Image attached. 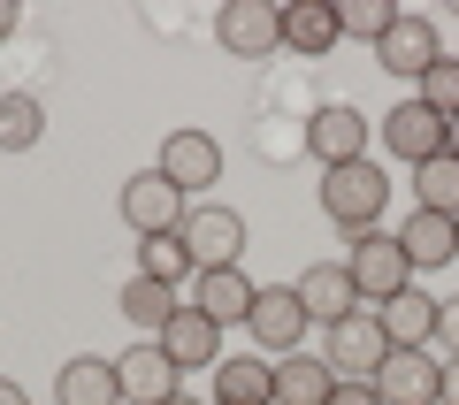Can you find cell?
Instances as JSON below:
<instances>
[{
	"label": "cell",
	"instance_id": "1",
	"mask_svg": "<svg viewBox=\"0 0 459 405\" xmlns=\"http://www.w3.org/2000/svg\"><path fill=\"white\" fill-rule=\"evenodd\" d=\"M383 207H391V177H383L376 161H344V168H322V214L337 229H376Z\"/></svg>",
	"mask_w": 459,
	"mask_h": 405
},
{
	"label": "cell",
	"instance_id": "2",
	"mask_svg": "<svg viewBox=\"0 0 459 405\" xmlns=\"http://www.w3.org/2000/svg\"><path fill=\"white\" fill-rule=\"evenodd\" d=\"M344 276L360 283L368 306H383V298H398V291L413 283V260L398 253L391 229H360V237H352V253H344Z\"/></svg>",
	"mask_w": 459,
	"mask_h": 405
},
{
	"label": "cell",
	"instance_id": "3",
	"mask_svg": "<svg viewBox=\"0 0 459 405\" xmlns=\"http://www.w3.org/2000/svg\"><path fill=\"white\" fill-rule=\"evenodd\" d=\"M184 253H192V268H238L246 260V214L222 207V199H207V207L184 214Z\"/></svg>",
	"mask_w": 459,
	"mask_h": 405
},
{
	"label": "cell",
	"instance_id": "4",
	"mask_svg": "<svg viewBox=\"0 0 459 405\" xmlns=\"http://www.w3.org/2000/svg\"><path fill=\"white\" fill-rule=\"evenodd\" d=\"M214 39H222V54H238V62H268V54L283 47V8L276 0H230L222 16H214Z\"/></svg>",
	"mask_w": 459,
	"mask_h": 405
},
{
	"label": "cell",
	"instance_id": "5",
	"mask_svg": "<svg viewBox=\"0 0 459 405\" xmlns=\"http://www.w3.org/2000/svg\"><path fill=\"white\" fill-rule=\"evenodd\" d=\"M322 359L344 375V383H376V367L391 359V337H383V322H376V314H344V322L329 329Z\"/></svg>",
	"mask_w": 459,
	"mask_h": 405
},
{
	"label": "cell",
	"instance_id": "6",
	"mask_svg": "<svg viewBox=\"0 0 459 405\" xmlns=\"http://www.w3.org/2000/svg\"><path fill=\"white\" fill-rule=\"evenodd\" d=\"M307 153L322 168H344V161H368V115L352 99H329V108L307 115Z\"/></svg>",
	"mask_w": 459,
	"mask_h": 405
},
{
	"label": "cell",
	"instance_id": "7",
	"mask_svg": "<svg viewBox=\"0 0 459 405\" xmlns=\"http://www.w3.org/2000/svg\"><path fill=\"white\" fill-rule=\"evenodd\" d=\"M184 192L161 177V168H138L131 184H123V222L138 229V237H169V229H184Z\"/></svg>",
	"mask_w": 459,
	"mask_h": 405
},
{
	"label": "cell",
	"instance_id": "8",
	"mask_svg": "<svg viewBox=\"0 0 459 405\" xmlns=\"http://www.w3.org/2000/svg\"><path fill=\"white\" fill-rule=\"evenodd\" d=\"M246 329H253V344H261V352H299V337H307V306H299V291L291 283H261V291H253V314H246Z\"/></svg>",
	"mask_w": 459,
	"mask_h": 405
},
{
	"label": "cell",
	"instance_id": "9",
	"mask_svg": "<svg viewBox=\"0 0 459 405\" xmlns=\"http://www.w3.org/2000/svg\"><path fill=\"white\" fill-rule=\"evenodd\" d=\"M376 130H383V146H391V161H406V168H421V161L444 153V115L421 108V99H398Z\"/></svg>",
	"mask_w": 459,
	"mask_h": 405
},
{
	"label": "cell",
	"instance_id": "10",
	"mask_svg": "<svg viewBox=\"0 0 459 405\" xmlns=\"http://www.w3.org/2000/svg\"><path fill=\"white\" fill-rule=\"evenodd\" d=\"M376 62L391 69V77H413V84H421L429 69L444 62V39H437V23H429V16H398L391 31L376 39Z\"/></svg>",
	"mask_w": 459,
	"mask_h": 405
},
{
	"label": "cell",
	"instance_id": "11",
	"mask_svg": "<svg viewBox=\"0 0 459 405\" xmlns=\"http://www.w3.org/2000/svg\"><path fill=\"white\" fill-rule=\"evenodd\" d=\"M161 177L177 184L184 199L207 192V184H222V146H214L207 130H169L161 138Z\"/></svg>",
	"mask_w": 459,
	"mask_h": 405
},
{
	"label": "cell",
	"instance_id": "12",
	"mask_svg": "<svg viewBox=\"0 0 459 405\" xmlns=\"http://www.w3.org/2000/svg\"><path fill=\"white\" fill-rule=\"evenodd\" d=\"M115 375H123V405H169V398H177V383H184V367L161 352V344H146V337L115 359Z\"/></svg>",
	"mask_w": 459,
	"mask_h": 405
},
{
	"label": "cell",
	"instance_id": "13",
	"mask_svg": "<svg viewBox=\"0 0 459 405\" xmlns=\"http://www.w3.org/2000/svg\"><path fill=\"white\" fill-rule=\"evenodd\" d=\"M291 291H299V306H307V322H322V329H337L344 314H368V298H360V283L344 276L337 260H322V268H307V276H299Z\"/></svg>",
	"mask_w": 459,
	"mask_h": 405
},
{
	"label": "cell",
	"instance_id": "14",
	"mask_svg": "<svg viewBox=\"0 0 459 405\" xmlns=\"http://www.w3.org/2000/svg\"><path fill=\"white\" fill-rule=\"evenodd\" d=\"M376 390L383 405H444V367L429 352H391L376 367Z\"/></svg>",
	"mask_w": 459,
	"mask_h": 405
},
{
	"label": "cell",
	"instance_id": "15",
	"mask_svg": "<svg viewBox=\"0 0 459 405\" xmlns=\"http://www.w3.org/2000/svg\"><path fill=\"white\" fill-rule=\"evenodd\" d=\"M253 291H261V283H253L246 268H199V276H192V306L207 314L214 329L246 322V314H253Z\"/></svg>",
	"mask_w": 459,
	"mask_h": 405
},
{
	"label": "cell",
	"instance_id": "16",
	"mask_svg": "<svg viewBox=\"0 0 459 405\" xmlns=\"http://www.w3.org/2000/svg\"><path fill=\"white\" fill-rule=\"evenodd\" d=\"M153 344H161V352L177 359V367H222V329H214L207 314L192 306V298H184V306L169 314V329H161Z\"/></svg>",
	"mask_w": 459,
	"mask_h": 405
},
{
	"label": "cell",
	"instance_id": "17",
	"mask_svg": "<svg viewBox=\"0 0 459 405\" xmlns=\"http://www.w3.org/2000/svg\"><path fill=\"white\" fill-rule=\"evenodd\" d=\"M376 322H383V337H391V352H421V344L437 337V298H429L421 283H406L398 298L376 306Z\"/></svg>",
	"mask_w": 459,
	"mask_h": 405
},
{
	"label": "cell",
	"instance_id": "18",
	"mask_svg": "<svg viewBox=\"0 0 459 405\" xmlns=\"http://www.w3.org/2000/svg\"><path fill=\"white\" fill-rule=\"evenodd\" d=\"M398 253H406L413 268H452V260H459V222H452V214L413 207L406 222H398Z\"/></svg>",
	"mask_w": 459,
	"mask_h": 405
},
{
	"label": "cell",
	"instance_id": "19",
	"mask_svg": "<svg viewBox=\"0 0 459 405\" xmlns=\"http://www.w3.org/2000/svg\"><path fill=\"white\" fill-rule=\"evenodd\" d=\"M54 398L62 405H123V375H115V359L77 352L62 375H54Z\"/></svg>",
	"mask_w": 459,
	"mask_h": 405
},
{
	"label": "cell",
	"instance_id": "20",
	"mask_svg": "<svg viewBox=\"0 0 459 405\" xmlns=\"http://www.w3.org/2000/svg\"><path fill=\"white\" fill-rule=\"evenodd\" d=\"M337 390V367L322 352H283L276 359V405H329Z\"/></svg>",
	"mask_w": 459,
	"mask_h": 405
},
{
	"label": "cell",
	"instance_id": "21",
	"mask_svg": "<svg viewBox=\"0 0 459 405\" xmlns=\"http://www.w3.org/2000/svg\"><path fill=\"white\" fill-rule=\"evenodd\" d=\"M214 405H276V367L261 352H238L214 367Z\"/></svg>",
	"mask_w": 459,
	"mask_h": 405
},
{
	"label": "cell",
	"instance_id": "22",
	"mask_svg": "<svg viewBox=\"0 0 459 405\" xmlns=\"http://www.w3.org/2000/svg\"><path fill=\"white\" fill-rule=\"evenodd\" d=\"M337 0H291V8H283V47L291 54H329L337 47Z\"/></svg>",
	"mask_w": 459,
	"mask_h": 405
},
{
	"label": "cell",
	"instance_id": "23",
	"mask_svg": "<svg viewBox=\"0 0 459 405\" xmlns=\"http://www.w3.org/2000/svg\"><path fill=\"white\" fill-rule=\"evenodd\" d=\"M115 306H123V322H131L138 337L153 344V337H161V329H169V314L184 306V298L169 291V283H153V276H131V283H123V298H115Z\"/></svg>",
	"mask_w": 459,
	"mask_h": 405
},
{
	"label": "cell",
	"instance_id": "24",
	"mask_svg": "<svg viewBox=\"0 0 459 405\" xmlns=\"http://www.w3.org/2000/svg\"><path fill=\"white\" fill-rule=\"evenodd\" d=\"M47 138V108L39 92H0V153H31Z\"/></svg>",
	"mask_w": 459,
	"mask_h": 405
},
{
	"label": "cell",
	"instance_id": "25",
	"mask_svg": "<svg viewBox=\"0 0 459 405\" xmlns=\"http://www.w3.org/2000/svg\"><path fill=\"white\" fill-rule=\"evenodd\" d=\"M413 199H421L429 214H452V222H459V161H452V153H437V161L413 168Z\"/></svg>",
	"mask_w": 459,
	"mask_h": 405
},
{
	"label": "cell",
	"instance_id": "26",
	"mask_svg": "<svg viewBox=\"0 0 459 405\" xmlns=\"http://www.w3.org/2000/svg\"><path fill=\"white\" fill-rule=\"evenodd\" d=\"M138 276H153V283H169V291H177V283L199 276V268H192V253H184V237L169 229V237H138Z\"/></svg>",
	"mask_w": 459,
	"mask_h": 405
},
{
	"label": "cell",
	"instance_id": "27",
	"mask_svg": "<svg viewBox=\"0 0 459 405\" xmlns=\"http://www.w3.org/2000/svg\"><path fill=\"white\" fill-rule=\"evenodd\" d=\"M391 23H398V0H337V31L344 39H368L376 47Z\"/></svg>",
	"mask_w": 459,
	"mask_h": 405
},
{
	"label": "cell",
	"instance_id": "28",
	"mask_svg": "<svg viewBox=\"0 0 459 405\" xmlns=\"http://www.w3.org/2000/svg\"><path fill=\"white\" fill-rule=\"evenodd\" d=\"M421 108H437L444 123L459 115V54H444V62H437V69L421 77Z\"/></svg>",
	"mask_w": 459,
	"mask_h": 405
},
{
	"label": "cell",
	"instance_id": "29",
	"mask_svg": "<svg viewBox=\"0 0 459 405\" xmlns=\"http://www.w3.org/2000/svg\"><path fill=\"white\" fill-rule=\"evenodd\" d=\"M329 405H383V390H376V383H344V375H337V390H329Z\"/></svg>",
	"mask_w": 459,
	"mask_h": 405
},
{
	"label": "cell",
	"instance_id": "30",
	"mask_svg": "<svg viewBox=\"0 0 459 405\" xmlns=\"http://www.w3.org/2000/svg\"><path fill=\"white\" fill-rule=\"evenodd\" d=\"M437 337L452 344V359H459V298H437Z\"/></svg>",
	"mask_w": 459,
	"mask_h": 405
},
{
	"label": "cell",
	"instance_id": "31",
	"mask_svg": "<svg viewBox=\"0 0 459 405\" xmlns=\"http://www.w3.org/2000/svg\"><path fill=\"white\" fill-rule=\"evenodd\" d=\"M16 23H23V8H16V0H0V39H16Z\"/></svg>",
	"mask_w": 459,
	"mask_h": 405
},
{
	"label": "cell",
	"instance_id": "32",
	"mask_svg": "<svg viewBox=\"0 0 459 405\" xmlns=\"http://www.w3.org/2000/svg\"><path fill=\"white\" fill-rule=\"evenodd\" d=\"M444 405H459V359H444Z\"/></svg>",
	"mask_w": 459,
	"mask_h": 405
},
{
	"label": "cell",
	"instance_id": "33",
	"mask_svg": "<svg viewBox=\"0 0 459 405\" xmlns=\"http://www.w3.org/2000/svg\"><path fill=\"white\" fill-rule=\"evenodd\" d=\"M0 405H31V398H23V383H8V375H0Z\"/></svg>",
	"mask_w": 459,
	"mask_h": 405
},
{
	"label": "cell",
	"instance_id": "34",
	"mask_svg": "<svg viewBox=\"0 0 459 405\" xmlns=\"http://www.w3.org/2000/svg\"><path fill=\"white\" fill-rule=\"evenodd\" d=\"M444 153H452V161H459V115H452V123H444Z\"/></svg>",
	"mask_w": 459,
	"mask_h": 405
},
{
	"label": "cell",
	"instance_id": "35",
	"mask_svg": "<svg viewBox=\"0 0 459 405\" xmlns=\"http://www.w3.org/2000/svg\"><path fill=\"white\" fill-rule=\"evenodd\" d=\"M169 405H199V398H184V390H177V398H169Z\"/></svg>",
	"mask_w": 459,
	"mask_h": 405
}]
</instances>
